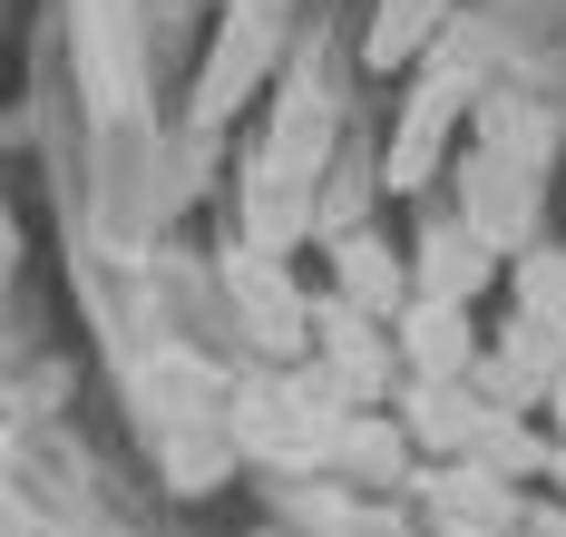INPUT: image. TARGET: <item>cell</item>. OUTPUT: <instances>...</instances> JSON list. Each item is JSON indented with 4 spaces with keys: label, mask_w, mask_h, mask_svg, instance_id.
Here are the masks:
<instances>
[{
    "label": "cell",
    "mask_w": 566,
    "mask_h": 537,
    "mask_svg": "<svg viewBox=\"0 0 566 537\" xmlns=\"http://www.w3.org/2000/svg\"><path fill=\"white\" fill-rule=\"evenodd\" d=\"M517 313H537V323L566 333V254L557 244H527L517 254Z\"/></svg>",
    "instance_id": "cell-5"
},
{
    "label": "cell",
    "mask_w": 566,
    "mask_h": 537,
    "mask_svg": "<svg viewBox=\"0 0 566 537\" xmlns=\"http://www.w3.org/2000/svg\"><path fill=\"white\" fill-rule=\"evenodd\" d=\"M342 450H352V460H361V470H391V460H400V440H391V430H352V440H342Z\"/></svg>",
    "instance_id": "cell-7"
},
{
    "label": "cell",
    "mask_w": 566,
    "mask_h": 537,
    "mask_svg": "<svg viewBox=\"0 0 566 537\" xmlns=\"http://www.w3.org/2000/svg\"><path fill=\"white\" fill-rule=\"evenodd\" d=\"M323 343H333V361L352 371V391H381V343H371L352 313H323Z\"/></svg>",
    "instance_id": "cell-6"
},
{
    "label": "cell",
    "mask_w": 566,
    "mask_h": 537,
    "mask_svg": "<svg viewBox=\"0 0 566 537\" xmlns=\"http://www.w3.org/2000/svg\"><path fill=\"white\" fill-rule=\"evenodd\" d=\"M547 401H557V430H566V361L547 371Z\"/></svg>",
    "instance_id": "cell-8"
},
{
    "label": "cell",
    "mask_w": 566,
    "mask_h": 537,
    "mask_svg": "<svg viewBox=\"0 0 566 537\" xmlns=\"http://www.w3.org/2000/svg\"><path fill=\"white\" fill-rule=\"evenodd\" d=\"M391 323H400V361L410 371H469V352H479V333H469V313L450 294H410Z\"/></svg>",
    "instance_id": "cell-1"
},
{
    "label": "cell",
    "mask_w": 566,
    "mask_h": 537,
    "mask_svg": "<svg viewBox=\"0 0 566 537\" xmlns=\"http://www.w3.org/2000/svg\"><path fill=\"white\" fill-rule=\"evenodd\" d=\"M440 127H450V78H440V88H420V108H410V127H400V147H391V186H420V177H430Z\"/></svg>",
    "instance_id": "cell-4"
},
{
    "label": "cell",
    "mask_w": 566,
    "mask_h": 537,
    "mask_svg": "<svg viewBox=\"0 0 566 537\" xmlns=\"http://www.w3.org/2000/svg\"><path fill=\"white\" fill-rule=\"evenodd\" d=\"M342 294L361 303V313H400V254L381 235H342Z\"/></svg>",
    "instance_id": "cell-3"
},
{
    "label": "cell",
    "mask_w": 566,
    "mask_h": 537,
    "mask_svg": "<svg viewBox=\"0 0 566 537\" xmlns=\"http://www.w3.org/2000/svg\"><path fill=\"white\" fill-rule=\"evenodd\" d=\"M479 284H489V235H479V225H430V235H420V294L469 303Z\"/></svg>",
    "instance_id": "cell-2"
}]
</instances>
